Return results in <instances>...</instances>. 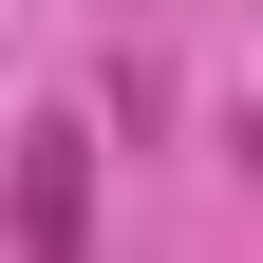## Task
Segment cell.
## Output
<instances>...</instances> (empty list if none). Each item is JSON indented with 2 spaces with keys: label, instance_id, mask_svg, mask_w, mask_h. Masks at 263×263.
Listing matches in <instances>:
<instances>
[{
  "label": "cell",
  "instance_id": "obj_1",
  "mask_svg": "<svg viewBox=\"0 0 263 263\" xmlns=\"http://www.w3.org/2000/svg\"><path fill=\"white\" fill-rule=\"evenodd\" d=\"M0 226H19V263H94V132H76V113H38V132H19Z\"/></svg>",
  "mask_w": 263,
  "mask_h": 263
}]
</instances>
